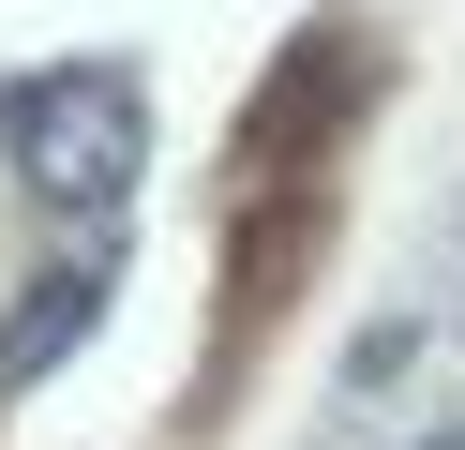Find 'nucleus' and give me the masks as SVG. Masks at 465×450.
I'll use <instances>...</instances> for the list:
<instances>
[{
	"label": "nucleus",
	"instance_id": "obj_1",
	"mask_svg": "<svg viewBox=\"0 0 465 450\" xmlns=\"http://www.w3.org/2000/svg\"><path fill=\"white\" fill-rule=\"evenodd\" d=\"M135 165H151V105H135V75L121 60H75V75H45V90H15V180H31L45 210H121L135 195Z\"/></svg>",
	"mask_w": 465,
	"mask_h": 450
},
{
	"label": "nucleus",
	"instance_id": "obj_2",
	"mask_svg": "<svg viewBox=\"0 0 465 450\" xmlns=\"http://www.w3.org/2000/svg\"><path fill=\"white\" fill-rule=\"evenodd\" d=\"M105 285H121V270L75 255V270H45V285L15 300V330H0V405H15V390H45V375H61V360L105 330Z\"/></svg>",
	"mask_w": 465,
	"mask_h": 450
},
{
	"label": "nucleus",
	"instance_id": "obj_3",
	"mask_svg": "<svg viewBox=\"0 0 465 450\" xmlns=\"http://www.w3.org/2000/svg\"><path fill=\"white\" fill-rule=\"evenodd\" d=\"M420 450H465V435H420Z\"/></svg>",
	"mask_w": 465,
	"mask_h": 450
}]
</instances>
